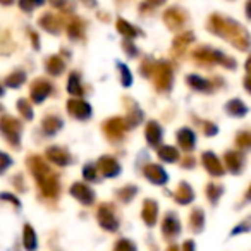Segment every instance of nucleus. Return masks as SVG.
Wrapping results in <instances>:
<instances>
[{
  "label": "nucleus",
  "instance_id": "f257e3e1",
  "mask_svg": "<svg viewBox=\"0 0 251 251\" xmlns=\"http://www.w3.org/2000/svg\"><path fill=\"white\" fill-rule=\"evenodd\" d=\"M0 136L4 138L7 145L12 148H21V136H23V122L12 115H2L0 117Z\"/></svg>",
  "mask_w": 251,
  "mask_h": 251
},
{
  "label": "nucleus",
  "instance_id": "f03ea898",
  "mask_svg": "<svg viewBox=\"0 0 251 251\" xmlns=\"http://www.w3.org/2000/svg\"><path fill=\"white\" fill-rule=\"evenodd\" d=\"M97 220H98V226L103 230H107V232H117L119 227H121L117 210L108 201L100 203V206L97 208Z\"/></svg>",
  "mask_w": 251,
  "mask_h": 251
},
{
  "label": "nucleus",
  "instance_id": "7ed1b4c3",
  "mask_svg": "<svg viewBox=\"0 0 251 251\" xmlns=\"http://www.w3.org/2000/svg\"><path fill=\"white\" fill-rule=\"evenodd\" d=\"M66 108L69 112L71 117H74L76 121H90L93 115V107L90 105V101H86L84 98H69L66 103Z\"/></svg>",
  "mask_w": 251,
  "mask_h": 251
},
{
  "label": "nucleus",
  "instance_id": "20e7f679",
  "mask_svg": "<svg viewBox=\"0 0 251 251\" xmlns=\"http://www.w3.org/2000/svg\"><path fill=\"white\" fill-rule=\"evenodd\" d=\"M52 93L53 84L49 79H45V77H36L31 83V86H29V98L36 105H42Z\"/></svg>",
  "mask_w": 251,
  "mask_h": 251
},
{
  "label": "nucleus",
  "instance_id": "39448f33",
  "mask_svg": "<svg viewBox=\"0 0 251 251\" xmlns=\"http://www.w3.org/2000/svg\"><path fill=\"white\" fill-rule=\"evenodd\" d=\"M127 129H129V127H127V124H126V121L122 117H110L101 124V131H103V134L107 136V140H110V141L122 140Z\"/></svg>",
  "mask_w": 251,
  "mask_h": 251
},
{
  "label": "nucleus",
  "instance_id": "423d86ee",
  "mask_svg": "<svg viewBox=\"0 0 251 251\" xmlns=\"http://www.w3.org/2000/svg\"><path fill=\"white\" fill-rule=\"evenodd\" d=\"M45 157H47V160L52 165H55V167H69L74 162L71 151L67 150V148L60 147V145H53V147L47 148Z\"/></svg>",
  "mask_w": 251,
  "mask_h": 251
},
{
  "label": "nucleus",
  "instance_id": "0eeeda50",
  "mask_svg": "<svg viewBox=\"0 0 251 251\" xmlns=\"http://www.w3.org/2000/svg\"><path fill=\"white\" fill-rule=\"evenodd\" d=\"M69 195L84 206H91L97 200V193L86 184V182H73L69 188Z\"/></svg>",
  "mask_w": 251,
  "mask_h": 251
},
{
  "label": "nucleus",
  "instance_id": "6e6552de",
  "mask_svg": "<svg viewBox=\"0 0 251 251\" xmlns=\"http://www.w3.org/2000/svg\"><path fill=\"white\" fill-rule=\"evenodd\" d=\"M97 165H98V171H100L101 177H105V179L119 177L122 172V167H121V164H119V160L115 157H112V155H101L97 160Z\"/></svg>",
  "mask_w": 251,
  "mask_h": 251
},
{
  "label": "nucleus",
  "instance_id": "1a4fd4ad",
  "mask_svg": "<svg viewBox=\"0 0 251 251\" xmlns=\"http://www.w3.org/2000/svg\"><path fill=\"white\" fill-rule=\"evenodd\" d=\"M143 176L148 182H151L153 186H164L169 181V174L165 172V169L158 164H147L143 167Z\"/></svg>",
  "mask_w": 251,
  "mask_h": 251
},
{
  "label": "nucleus",
  "instance_id": "9d476101",
  "mask_svg": "<svg viewBox=\"0 0 251 251\" xmlns=\"http://www.w3.org/2000/svg\"><path fill=\"white\" fill-rule=\"evenodd\" d=\"M145 138L150 148H158L164 138V129L157 121H148L147 127H145Z\"/></svg>",
  "mask_w": 251,
  "mask_h": 251
},
{
  "label": "nucleus",
  "instance_id": "9b49d317",
  "mask_svg": "<svg viewBox=\"0 0 251 251\" xmlns=\"http://www.w3.org/2000/svg\"><path fill=\"white\" fill-rule=\"evenodd\" d=\"M141 219H143L145 226L153 227L158 219V203L153 198H147L141 206Z\"/></svg>",
  "mask_w": 251,
  "mask_h": 251
},
{
  "label": "nucleus",
  "instance_id": "f8f14e48",
  "mask_svg": "<svg viewBox=\"0 0 251 251\" xmlns=\"http://www.w3.org/2000/svg\"><path fill=\"white\" fill-rule=\"evenodd\" d=\"M62 127H64V121H62V117H60V115L49 114V115H45V117H43L42 131H43V134H45V136H49V138L55 136V134L59 133Z\"/></svg>",
  "mask_w": 251,
  "mask_h": 251
},
{
  "label": "nucleus",
  "instance_id": "ddd939ff",
  "mask_svg": "<svg viewBox=\"0 0 251 251\" xmlns=\"http://www.w3.org/2000/svg\"><path fill=\"white\" fill-rule=\"evenodd\" d=\"M38 26L42 29H45L50 35H59L62 29V23H60L59 16L52 14V12H45L42 18L38 19Z\"/></svg>",
  "mask_w": 251,
  "mask_h": 251
},
{
  "label": "nucleus",
  "instance_id": "4468645a",
  "mask_svg": "<svg viewBox=\"0 0 251 251\" xmlns=\"http://www.w3.org/2000/svg\"><path fill=\"white\" fill-rule=\"evenodd\" d=\"M66 90L73 98H83L84 84H83V79H81V74L77 73V71H73V73L67 76Z\"/></svg>",
  "mask_w": 251,
  "mask_h": 251
},
{
  "label": "nucleus",
  "instance_id": "2eb2a0df",
  "mask_svg": "<svg viewBox=\"0 0 251 251\" xmlns=\"http://www.w3.org/2000/svg\"><path fill=\"white\" fill-rule=\"evenodd\" d=\"M23 248L25 251H36L38 250V236H36V230L31 224H25L23 226Z\"/></svg>",
  "mask_w": 251,
  "mask_h": 251
},
{
  "label": "nucleus",
  "instance_id": "dca6fc26",
  "mask_svg": "<svg viewBox=\"0 0 251 251\" xmlns=\"http://www.w3.org/2000/svg\"><path fill=\"white\" fill-rule=\"evenodd\" d=\"M45 71L53 77H59L66 71V60L60 55H49L45 60Z\"/></svg>",
  "mask_w": 251,
  "mask_h": 251
},
{
  "label": "nucleus",
  "instance_id": "f3484780",
  "mask_svg": "<svg viewBox=\"0 0 251 251\" xmlns=\"http://www.w3.org/2000/svg\"><path fill=\"white\" fill-rule=\"evenodd\" d=\"M117 31L122 35L124 40H136L140 36H143V33L140 31V28L134 25H131L129 21H126V19H117Z\"/></svg>",
  "mask_w": 251,
  "mask_h": 251
},
{
  "label": "nucleus",
  "instance_id": "a211bd4d",
  "mask_svg": "<svg viewBox=\"0 0 251 251\" xmlns=\"http://www.w3.org/2000/svg\"><path fill=\"white\" fill-rule=\"evenodd\" d=\"M66 33L69 36V40L73 42H79L84 38V21H81L79 18H73L66 26Z\"/></svg>",
  "mask_w": 251,
  "mask_h": 251
},
{
  "label": "nucleus",
  "instance_id": "6ab92c4d",
  "mask_svg": "<svg viewBox=\"0 0 251 251\" xmlns=\"http://www.w3.org/2000/svg\"><path fill=\"white\" fill-rule=\"evenodd\" d=\"M162 234L165 237H174L179 234V219L172 212H169L162 220Z\"/></svg>",
  "mask_w": 251,
  "mask_h": 251
},
{
  "label": "nucleus",
  "instance_id": "aec40b11",
  "mask_svg": "<svg viewBox=\"0 0 251 251\" xmlns=\"http://www.w3.org/2000/svg\"><path fill=\"white\" fill-rule=\"evenodd\" d=\"M26 77H28V76H26V71L16 69V71H12L11 74H7V76H5L4 84L7 88H12V90H19V88L26 83Z\"/></svg>",
  "mask_w": 251,
  "mask_h": 251
},
{
  "label": "nucleus",
  "instance_id": "412c9836",
  "mask_svg": "<svg viewBox=\"0 0 251 251\" xmlns=\"http://www.w3.org/2000/svg\"><path fill=\"white\" fill-rule=\"evenodd\" d=\"M138 186H134V184H126V186H122V188H119L117 191H115V196H117V200L119 201H122V203H131L134 198H136V195H138Z\"/></svg>",
  "mask_w": 251,
  "mask_h": 251
},
{
  "label": "nucleus",
  "instance_id": "4be33fe9",
  "mask_svg": "<svg viewBox=\"0 0 251 251\" xmlns=\"http://www.w3.org/2000/svg\"><path fill=\"white\" fill-rule=\"evenodd\" d=\"M81 174H83V179L86 182H100V179H101V174H100V171H98L97 162H88V164H84Z\"/></svg>",
  "mask_w": 251,
  "mask_h": 251
},
{
  "label": "nucleus",
  "instance_id": "5701e85b",
  "mask_svg": "<svg viewBox=\"0 0 251 251\" xmlns=\"http://www.w3.org/2000/svg\"><path fill=\"white\" fill-rule=\"evenodd\" d=\"M115 66H117L119 81H121L122 86H124V88H131V86H133V73H131L129 67L126 66L124 62H121V60H117V62H115Z\"/></svg>",
  "mask_w": 251,
  "mask_h": 251
},
{
  "label": "nucleus",
  "instance_id": "b1692460",
  "mask_svg": "<svg viewBox=\"0 0 251 251\" xmlns=\"http://www.w3.org/2000/svg\"><path fill=\"white\" fill-rule=\"evenodd\" d=\"M16 108H18V112L21 114L23 119H26V121H33L35 114H33V105L28 98H19L18 103H16Z\"/></svg>",
  "mask_w": 251,
  "mask_h": 251
},
{
  "label": "nucleus",
  "instance_id": "393cba45",
  "mask_svg": "<svg viewBox=\"0 0 251 251\" xmlns=\"http://www.w3.org/2000/svg\"><path fill=\"white\" fill-rule=\"evenodd\" d=\"M19 9L26 14H31L33 11H36L38 7L47 4V0H19Z\"/></svg>",
  "mask_w": 251,
  "mask_h": 251
},
{
  "label": "nucleus",
  "instance_id": "a878e982",
  "mask_svg": "<svg viewBox=\"0 0 251 251\" xmlns=\"http://www.w3.org/2000/svg\"><path fill=\"white\" fill-rule=\"evenodd\" d=\"M177 151H176L174 147H162L158 148V158H160L162 162H176L177 160Z\"/></svg>",
  "mask_w": 251,
  "mask_h": 251
},
{
  "label": "nucleus",
  "instance_id": "bb28decb",
  "mask_svg": "<svg viewBox=\"0 0 251 251\" xmlns=\"http://www.w3.org/2000/svg\"><path fill=\"white\" fill-rule=\"evenodd\" d=\"M114 251H138V246L134 241L127 239V237H121V239L115 241Z\"/></svg>",
  "mask_w": 251,
  "mask_h": 251
},
{
  "label": "nucleus",
  "instance_id": "cd10ccee",
  "mask_svg": "<svg viewBox=\"0 0 251 251\" xmlns=\"http://www.w3.org/2000/svg\"><path fill=\"white\" fill-rule=\"evenodd\" d=\"M121 47H122V50H124V53H126L127 59H136L138 53H140V50H138L134 40H124Z\"/></svg>",
  "mask_w": 251,
  "mask_h": 251
},
{
  "label": "nucleus",
  "instance_id": "c85d7f7f",
  "mask_svg": "<svg viewBox=\"0 0 251 251\" xmlns=\"http://www.w3.org/2000/svg\"><path fill=\"white\" fill-rule=\"evenodd\" d=\"M12 165H14V158H12L7 151L0 150V176H4Z\"/></svg>",
  "mask_w": 251,
  "mask_h": 251
},
{
  "label": "nucleus",
  "instance_id": "c756f323",
  "mask_svg": "<svg viewBox=\"0 0 251 251\" xmlns=\"http://www.w3.org/2000/svg\"><path fill=\"white\" fill-rule=\"evenodd\" d=\"M0 200H2V201L11 203V205H14V206H16V210H21V200H19L16 195H12V193L2 191V193H0Z\"/></svg>",
  "mask_w": 251,
  "mask_h": 251
},
{
  "label": "nucleus",
  "instance_id": "7c9ffc66",
  "mask_svg": "<svg viewBox=\"0 0 251 251\" xmlns=\"http://www.w3.org/2000/svg\"><path fill=\"white\" fill-rule=\"evenodd\" d=\"M69 2H71V0H52V5H53V7H57V9H62V11H64V9L69 5Z\"/></svg>",
  "mask_w": 251,
  "mask_h": 251
},
{
  "label": "nucleus",
  "instance_id": "2f4dec72",
  "mask_svg": "<svg viewBox=\"0 0 251 251\" xmlns=\"http://www.w3.org/2000/svg\"><path fill=\"white\" fill-rule=\"evenodd\" d=\"M29 35H31L33 49H35V50H38V49H40V40H38V35H36L35 31H31V33H29Z\"/></svg>",
  "mask_w": 251,
  "mask_h": 251
},
{
  "label": "nucleus",
  "instance_id": "473e14b6",
  "mask_svg": "<svg viewBox=\"0 0 251 251\" xmlns=\"http://www.w3.org/2000/svg\"><path fill=\"white\" fill-rule=\"evenodd\" d=\"M81 2H83L86 7H95V5H97V0H81Z\"/></svg>",
  "mask_w": 251,
  "mask_h": 251
},
{
  "label": "nucleus",
  "instance_id": "72a5a7b5",
  "mask_svg": "<svg viewBox=\"0 0 251 251\" xmlns=\"http://www.w3.org/2000/svg\"><path fill=\"white\" fill-rule=\"evenodd\" d=\"M14 4V0H0V5H5V7H7V5H12Z\"/></svg>",
  "mask_w": 251,
  "mask_h": 251
},
{
  "label": "nucleus",
  "instance_id": "f704fd0d",
  "mask_svg": "<svg viewBox=\"0 0 251 251\" xmlns=\"http://www.w3.org/2000/svg\"><path fill=\"white\" fill-rule=\"evenodd\" d=\"M4 93H5V88H4V84L0 83V98L4 97Z\"/></svg>",
  "mask_w": 251,
  "mask_h": 251
},
{
  "label": "nucleus",
  "instance_id": "c9c22d12",
  "mask_svg": "<svg viewBox=\"0 0 251 251\" xmlns=\"http://www.w3.org/2000/svg\"><path fill=\"white\" fill-rule=\"evenodd\" d=\"M169 251H177V248H176V246H171V248H169Z\"/></svg>",
  "mask_w": 251,
  "mask_h": 251
}]
</instances>
